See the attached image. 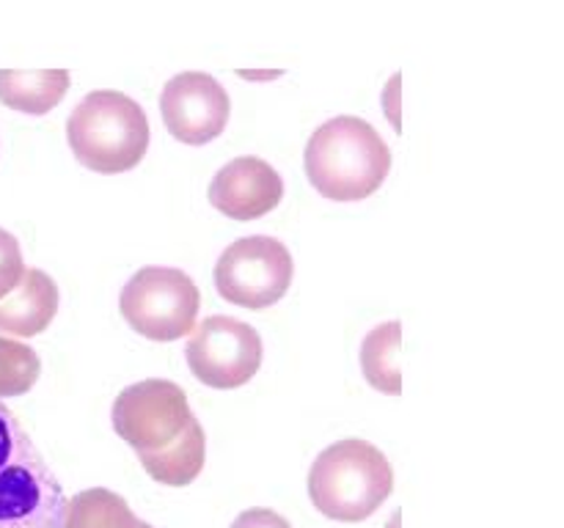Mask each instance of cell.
Here are the masks:
<instances>
[{
	"label": "cell",
	"instance_id": "6da1fadb",
	"mask_svg": "<svg viewBox=\"0 0 564 528\" xmlns=\"http://www.w3.org/2000/svg\"><path fill=\"white\" fill-rule=\"evenodd\" d=\"M306 176L330 201H361L386 182L391 148L380 132L358 116H336L306 143Z\"/></svg>",
	"mask_w": 564,
	"mask_h": 528
},
{
	"label": "cell",
	"instance_id": "7a4b0ae2",
	"mask_svg": "<svg viewBox=\"0 0 564 528\" xmlns=\"http://www.w3.org/2000/svg\"><path fill=\"white\" fill-rule=\"evenodd\" d=\"M394 493V471L378 446L361 438L336 440L308 471V495L330 520L361 522Z\"/></svg>",
	"mask_w": 564,
	"mask_h": 528
},
{
	"label": "cell",
	"instance_id": "3957f363",
	"mask_svg": "<svg viewBox=\"0 0 564 528\" xmlns=\"http://www.w3.org/2000/svg\"><path fill=\"white\" fill-rule=\"evenodd\" d=\"M72 154L97 174H124L149 148L147 110L127 94L97 88L86 94L66 121Z\"/></svg>",
	"mask_w": 564,
	"mask_h": 528
},
{
	"label": "cell",
	"instance_id": "277c9868",
	"mask_svg": "<svg viewBox=\"0 0 564 528\" xmlns=\"http://www.w3.org/2000/svg\"><path fill=\"white\" fill-rule=\"evenodd\" d=\"M64 509L58 476L0 402V528H58Z\"/></svg>",
	"mask_w": 564,
	"mask_h": 528
},
{
	"label": "cell",
	"instance_id": "5b68a950",
	"mask_svg": "<svg viewBox=\"0 0 564 528\" xmlns=\"http://www.w3.org/2000/svg\"><path fill=\"white\" fill-rule=\"evenodd\" d=\"M119 308L135 333L152 341H176L196 328L202 295L185 270L149 264L121 286Z\"/></svg>",
	"mask_w": 564,
	"mask_h": 528
},
{
	"label": "cell",
	"instance_id": "8992f818",
	"mask_svg": "<svg viewBox=\"0 0 564 528\" xmlns=\"http://www.w3.org/2000/svg\"><path fill=\"white\" fill-rule=\"evenodd\" d=\"M290 248L268 234L231 242L215 264V289L224 300L242 308H268L286 295L292 284Z\"/></svg>",
	"mask_w": 564,
	"mask_h": 528
},
{
	"label": "cell",
	"instance_id": "52a82bcc",
	"mask_svg": "<svg viewBox=\"0 0 564 528\" xmlns=\"http://www.w3.org/2000/svg\"><path fill=\"white\" fill-rule=\"evenodd\" d=\"M262 336L248 322L215 314L193 328L185 344V361L198 383L209 388H240L262 366Z\"/></svg>",
	"mask_w": 564,
	"mask_h": 528
},
{
	"label": "cell",
	"instance_id": "ba28073f",
	"mask_svg": "<svg viewBox=\"0 0 564 528\" xmlns=\"http://www.w3.org/2000/svg\"><path fill=\"white\" fill-rule=\"evenodd\" d=\"M113 429L121 440L141 451H160L174 443L193 421L187 394L171 380H141L116 396Z\"/></svg>",
	"mask_w": 564,
	"mask_h": 528
},
{
	"label": "cell",
	"instance_id": "9c48e42d",
	"mask_svg": "<svg viewBox=\"0 0 564 528\" xmlns=\"http://www.w3.org/2000/svg\"><path fill=\"white\" fill-rule=\"evenodd\" d=\"M160 116L176 141L204 146L229 124L231 99L207 72H182L163 86Z\"/></svg>",
	"mask_w": 564,
	"mask_h": 528
},
{
	"label": "cell",
	"instance_id": "30bf717a",
	"mask_svg": "<svg viewBox=\"0 0 564 528\" xmlns=\"http://www.w3.org/2000/svg\"><path fill=\"white\" fill-rule=\"evenodd\" d=\"M284 198V179L279 170L253 154L235 157L209 182V204L226 218L257 220L275 209Z\"/></svg>",
	"mask_w": 564,
	"mask_h": 528
},
{
	"label": "cell",
	"instance_id": "8fae6325",
	"mask_svg": "<svg viewBox=\"0 0 564 528\" xmlns=\"http://www.w3.org/2000/svg\"><path fill=\"white\" fill-rule=\"evenodd\" d=\"M58 286L44 270L25 267L20 284L0 297V333L14 336V339H31L42 330L50 328V322L58 314Z\"/></svg>",
	"mask_w": 564,
	"mask_h": 528
},
{
	"label": "cell",
	"instance_id": "7c38bea8",
	"mask_svg": "<svg viewBox=\"0 0 564 528\" xmlns=\"http://www.w3.org/2000/svg\"><path fill=\"white\" fill-rule=\"evenodd\" d=\"M69 91L66 69H0V102L28 116H44Z\"/></svg>",
	"mask_w": 564,
	"mask_h": 528
},
{
	"label": "cell",
	"instance_id": "4fadbf2b",
	"mask_svg": "<svg viewBox=\"0 0 564 528\" xmlns=\"http://www.w3.org/2000/svg\"><path fill=\"white\" fill-rule=\"evenodd\" d=\"M138 460H141L143 471L154 482L169 484V487H185V484H191L202 473L204 460H207V438H204V429L198 424V418H193L187 424V429L174 443L160 451H141Z\"/></svg>",
	"mask_w": 564,
	"mask_h": 528
},
{
	"label": "cell",
	"instance_id": "5bb4252c",
	"mask_svg": "<svg viewBox=\"0 0 564 528\" xmlns=\"http://www.w3.org/2000/svg\"><path fill=\"white\" fill-rule=\"evenodd\" d=\"M58 528H154L130 509L113 490L91 487L66 498Z\"/></svg>",
	"mask_w": 564,
	"mask_h": 528
},
{
	"label": "cell",
	"instance_id": "9a60e30c",
	"mask_svg": "<svg viewBox=\"0 0 564 528\" xmlns=\"http://www.w3.org/2000/svg\"><path fill=\"white\" fill-rule=\"evenodd\" d=\"M400 341L402 324L397 319L378 324L369 330L367 339L361 341V372L372 388L383 394H402V374H400Z\"/></svg>",
	"mask_w": 564,
	"mask_h": 528
},
{
	"label": "cell",
	"instance_id": "2e32d148",
	"mask_svg": "<svg viewBox=\"0 0 564 528\" xmlns=\"http://www.w3.org/2000/svg\"><path fill=\"white\" fill-rule=\"evenodd\" d=\"M39 374H42V361L36 350L9 336H0V399L28 394L36 385Z\"/></svg>",
	"mask_w": 564,
	"mask_h": 528
},
{
	"label": "cell",
	"instance_id": "e0dca14e",
	"mask_svg": "<svg viewBox=\"0 0 564 528\" xmlns=\"http://www.w3.org/2000/svg\"><path fill=\"white\" fill-rule=\"evenodd\" d=\"M22 273H25V262H22L20 242L11 231L0 229V297H6L20 284Z\"/></svg>",
	"mask_w": 564,
	"mask_h": 528
},
{
	"label": "cell",
	"instance_id": "ac0fdd59",
	"mask_svg": "<svg viewBox=\"0 0 564 528\" xmlns=\"http://www.w3.org/2000/svg\"><path fill=\"white\" fill-rule=\"evenodd\" d=\"M229 528H292L279 512L273 509H246L237 515V520Z\"/></svg>",
	"mask_w": 564,
	"mask_h": 528
},
{
	"label": "cell",
	"instance_id": "d6986e66",
	"mask_svg": "<svg viewBox=\"0 0 564 528\" xmlns=\"http://www.w3.org/2000/svg\"><path fill=\"white\" fill-rule=\"evenodd\" d=\"M400 75L391 77L389 82H386V91H383V108H386V116L391 119V124L400 130Z\"/></svg>",
	"mask_w": 564,
	"mask_h": 528
},
{
	"label": "cell",
	"instance_id": "ffe728a7",
	"mask_svg": "<svg viewBox=\"0 0 564 528\" xmlns=\"http://www.w3.org/2000/svg\"><path fill=\"white\" fill-rule=\"evenodd\" d=\"M281 75H284L281 69H240V77H246V80H273Z\"/></svg>",
	"mask_w": 564,
	"mask_h": 528
},
{
	"label": "cell",
	"instance_id": "44dd1931",
	"mask_svg": "<svg viewBox=\"0 0 564 528\" xmlns=\"http://www.w3.org/2000/svg\"><path fill=\"white\" fill-rule=\"evenodd\" d=\"M391 528H400V515H394V520H391Z\"/></svg>",
	"mask_w": 564,
	"mask_h": 528
}]
</instances>
